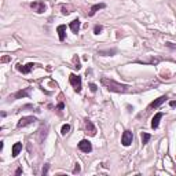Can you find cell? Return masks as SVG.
<instances>
[{
	"mask_svg": "<svg viewBox=\"0 0 176 176\" xmlns=\"http://www.w3.org/2000/svg\"><path fill=\"white\" fill-rule=\"evenodd\" d=\"M101 83H102V85H105L110 92L125 94V92H129V89H131L129 85H127V84H120V83L114 81V80H112V79H107V77H102Z\"/></svg>",
	"mask_w": 176,
	"mask_h": 176,
	"instance_id": "1",
	"label": "cell"
},
{
	"mask_svg": "<svg viewBox=\"0 0 176 176\" xmlns=\"http://www.w3.org/2000/svg\"><path fill=\"white\" fill-rule=\"evenodd\" d=\"M69 81H70V84H72V87L74 88L76 92L80 94V92H81V77L74 74V73H72V74L69 76Z\"/></svg>",
	"mask_w": 176,
	"mask_h": 176,
	"instance_id": "2",
	"label": "cell"
},
{
	"mask_svg": "<svg viewBox=\"0 0 176 176\" xmlns=\"http://www.w3.org/2000/svg\"><path fill=\"white\" fill-rule=\"evenodd\" d=\"M30 91H32V88H30V87L24 88V89H19V91H17L15 94L10 95V96H8V99H10V101H17V99H22V98H28V96L30 95Z\"/></svg>",
	"mask_w": 176,
	"mask_h": 176,
	"instance_id": "3",
	"label": "cell"
},
{
	"mask_svg": "<svg viewBox=\"0 0 176 176\" xmlns=\"http://www.w3.org/2000/svg\"><path fill=\"white\" fill-rule=\"evenodd\" d=\"M30 8L33 11H36L37 14H41L45 11L47 6H45V3H44L43 0H36V1H32L30 3Z\"/></svg>",
	"mask_w": 176,
	"mask_h": 176,
	"instance_id": "4",
	"label": "cell"
},
{
	"mask_svg": "<svg viewBox=\"0 0 176 176\" xmlns=\"http://www.w3.org/2000/svg\"><path fill=\"white\" fill-rule=\"evenodd\" d=\"M79 150L83 151V153H91L92 151V145L91 142L87 140V139H83L79 142Z\"/></svg>",
	"mask_w": 176,
	"mask_h": 176,
	"instance_id": "5",
	"label": "cell"
},
{
	"mask_svg": "<svg viewBox=\"0 0 176 176\" xmlns=\"http://www.w3.org/2000/svg\"><path fill=\"white\" fill-rule=\"evenodd\" d=\"M36 121H37V120H36V117H32V116H28V117H22V118L18 121L17 127H18V128H24V127L30 125V124L36 123Z\"/></svg>",
	"mask_w": 176,
	"mask_h": 176,
	"instance_id": "6",
	"label": "cell"
},
{
	"mask_svg": "<svg viewBox=\"0 0 176 176\" xmlns=\"http://www.w3.org/2000/svg\"><path fill=\"white\" fill-rule=\"evenodd\" d=\"M132 140H133V135H132L131 131H124V133H123V136H121V143H123V146H129L132 143Z\"/></svg>",
	"mask_w": 176,
	"mask_h": 176,
	"instance_id": "7",
	"label": "cell"
},
{
	"mask_svg": "<svg viewBox=\"0 0 176 176\" xmlns=\"http://www.w3.org/2000/svg\"><path fill=\"white\" fill-rule=\"evenodd\" d=\"M84 125H85V131H87V133H89L91 136H95V135H96V128H95V125L92 124L91 120H88V118L84 120Z\"/></svg>",
	"mask_w": 176,
	"mask_h": 176,
	"instance_id": "8",
	"label": "cell"
},
{
	"mask_svg": "<svg viewBox=\"0 0 176 176\" xmlns=\"http://www.w3.org/2000/svg\"><path fill=\"white\" fill-rule=\"evenodd\" d=\"M35 66H39V65H36V63H26L25 66H22V65H17V69L22 73V74H28L30 70H33V68Z\"/></svg>",
	"mask_w": 176,
	"mask_h": 176,
	"instance_id": "9",
	"label": "cell"
},
{
	"mask_svg": "<svg viewBox=\"0 0 176 176\" xmlns=\"http://www.w3.org/2000/svg\"><path fill=\"white\" fill-rule=\"evenodd\" d=\"M167 99H168V96H167V95H162V96H160V98H157L156 101H153L150 105H149V109H153V107L156 109V107L161 106V105H162V103L167 101Z\"/></svg>",
	"mask_w": 176,
	"mask_h": 176,
	"instance_id": "10",
	"label": "cell"
},
{
	"mask_svg": "<svg viewBox=\"0 0 176 176\" xmlns=\"http://www.w3.org/2000/svg\"><path fill=\"white\" fill-rule=\"evenodd\" d=\"M105 7H106V4H105V3H99V4H94V6H92V7H91V8H89V13H88V15H89V17H94V15H95V14H96V13H98L99 10H103Z\"/></svg>",
	"mask_w": 176,
	"mask_h": 176,
	"instance_id": "11",
	"label": "cell"
},
{
	"mask_svg": "<svg viewBox=\"0 0 176 176\" xmlns=\"http://www.w3.org/2000/svg\"><path fill=\"white\" fill-rule=\"evenodd\" d=\"M162 113H157L154 117H153V120H151V128L153 129H157L158 125H160V120L162 118Z\"/></svg>",
	"mask_w": 176,
	"mask_h": 176,
	"instance_id": "12",
	"label": "cell"
},
{
	"mask_svg": "<svg viewBox=\"0 0 176 176\" xmlns=\"http://www.w3.org/2000/svg\"><path fill=\"white\" fill-rule=\"evenodd\" d=\"M57 32H58V36H59V40L63 41L65 37H66V26L65 25H59L57 28Z\"/></svg>",
	"mask_w": 176,
	"mask_h": 176,
	"instance_id": "13",
	"label": "cell"
},
{
	"mask_svg": "<svg viewBox=\"0 0 176 176\" xmlns=\"http://www.w3.org/2000/svg\"><path fill=\"white\" fill-rule=\"evenodd\" d=\"M70 29H72V32L73 33H79V30H80V19H73L72 22H70Z\"/></svg>",
	"mask_w": 176,
	"mask_h": 176,
	"instance_id": "14",
	"label": "cell"
},
{
	"mask_svg": "<svg viewBox=\"0 0 176 176\" xmlns=\"http://www.w3.org/2000/svg\"><path fill=\"white\" fill-rule=\"evenodd\" d=\"M21 150H22V143H21V142H17V143H14V146H13V153H11V156L15 158L19 154V153H21Z\"/></svg>",
	"mask_w": 176,
	"mask_h": 176,
	"instance_id": "15",
	"label": "cell"
},
{
	"mask_svg": "<svg viewBox=\"0 0 176 176\" xmlns=\"http://www.w3.org/2000/svg\"><path fill=\"white\" fill-rule=\"evenodd\" d=\"M117 52V50L116 48H113V50H105V51H99L98 54L99 55H102V57H112V55H114Z\"/></svg>",
	"mask_w": 176,
	"mask_h": 176,
	"instance_id": "16",
	"label": "cell"
},
{
	"mask_svg": "<svg viewBox=\"0 0 176 176\" xmlns=\"http://www.w3.org/2000/svg\"><path fill=\"white\" fill-rule=\"evenodd\" d=\"M140 138H142V143L146 145V143H149V140L151 139V135L147 133V132H142V133H140Z\"/></svg>",
	"mask_w": 176,
	"mask_h": 176,
	"instance_id": "17",
	"label": "cell"
},
{
	"mask_svg": "<svg viewBox=\"0 0 176 176\" xmlns=\"http://www.w3.org/2000/svg\"><path fill=\"white\" fill-rule=\"evenodd\" d=\"M72 61H73V65H74V66H73L74 69H77V70H79V69H80V68H81V65H80V59H79V55H74Z\"/></svg>",
	"mask_w": 176,
	"mask_h": 176,
	"instance_id": "18",
	"label": "cell"
},
{
	"mask_svg": "<svg viewBox=\"0 0 176 176\" xmlns=\"http://www.w3.org/2000/svg\"><path fill=\"white\" fill-rule=\"evenodd\" d=\"M69 131H70V125L69 124H65V125L62 127V129H61V133L65 136V135H68V133H69Z\"/></svg>",
	"mask_w": 176,
	"mask_h": 176,
	"instance_id": "19",
	"label": "cell"
},
{
	"mask_svg": "<svg viewBox=\"0 0 176 176\" xmlns=\"http://www.w3.org/2000/svg\"><path fill=\"white\" fill-rule=\"evenodd\" d=\"M102 30H103V26H102V25H95V28H94V33H95V35H99Z\"/></svg>",
	"mask_w": 176,
	"mask_h": 176,
	"instance_id": "20",
	"label": "cell"
},
{
	"mask_svg": "<svg viewBox=\"0 0 176 176\" xmlns=\"http://www.w3.org/2000/svg\"><path fill=\"white\" fill-rule=\"evenodd\" d=\"M89 89H91V92H96L98 85H96V84H94V83H89Z\"/></svg>",
	"mask_w": 176,
	"mask_h": 176,
	"instance_id": "21",
	"label": "cell"
},
{
	"mask_svg": "<svg viewBox=\"0 0 176 176\" xmlns=\"http://www.w3.org/2000/svg\"><path fill=\"white\" fill-rule=\"evenodd\" d=\"M48 168H50V165L48 164H45L43 167V171H41V173H43V176H45L47 173H48Z\"/></svg>",
	"mask_w": 176,
	"mask_h": 176,
	"instance_id": "22",
	"label": "cell"
},
{
	"mask_svg": "<svg viewBox=\"0 0 176 176\" xmlns=\"http://www.w3.org/2000/svg\"><path fill=\"white\" fill-rule=\"evenodd\" d=\"M63 109H65V105H63V102H59V103H58V106H57V109H55V110H58V112L61 113V112H62Z\"/></svg>",
	"mask_w": 176,
	"mask_h": 176,
	"instance_id": "23",
	"label": "cell"
},
{
	"mask_svg": "<svg viewBox=\"0 0 176 176\" xmlns=\"http://www.w3.org/2000/svg\"><path fill=\"white\" fill-rule=\"evenodd\" d=\"M80 171H81V168H80V164H76L74 165V169H73V173H80Z\"/></svg>",
	"mask_w": 176,
	"mask_h": 176,
	"instance_id": "24",
	"label": "cell"
},
{
	"mask_svg": "<svg viewBox=\"0 0 176 176\" xmlns=\"http://www.w3.org/2000/svg\"><path fill=\"white\" fill-rule=\"evenodd\" d=\"M69 13H70V11H69V8H66L65 6H62V14H63V15H68Z\"/></svg>",
	"mask_w": 176,
	"mask_h": 176,
	"instance_id": "25",
	"label": "cell"
},
{
	"mask_svg": "<svg viewBox=\"0 0 176 176\" xmlns=\"http://www.w3.org/2000/svg\"><path fill=\"white\" fill-rule=\"evenodd\" d=\"M10 59H11L10 57H3V58H1V62H8Z\"/></svg>",
	"mask_w": 176,
	"mask_h": 176,
	"instance_id": "26",
	"label": "cell"
},
{
	"mask_svg": "<svg viewBox=\"0 0 176 176\" xmlns=\"http://www.w3.org/2000/svg\"><path fill=\"white\" fill-rule=\"evenodd\" d=\"M21 173H22V168H21V167H19L18 169L15 171V175H21Z\"/></svg>",
	"mask_w": 176,
	"mask_h": 176,
	"instance_id": "27",
	"label": "cell"
},
{
	"mask_svg": "<svg viewBox=\"0 0 176 176\" xmlns=\"http://www.w3.org/2000/svg\"><path fill=\"white\" fill-rule=\"evenodd\" d=\"M171 107H176V101H171Z\"/></svg>",
	"mask_w": 176,
	"mask_h": 176,
	"instance_id": "28",
	"label": "cell"
}]
</instances>
